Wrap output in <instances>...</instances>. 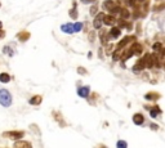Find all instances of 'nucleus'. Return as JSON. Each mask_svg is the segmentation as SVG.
I'll return each mask as SVG.
<instances>
[{
  "instance_id": "1",
  "label": "nucleus",
  "mask_w": 165,
  "mask_h": 148,
  "mask_svg": "<svg viewBox=\"0 0 165 148\" xmlns=\"http://www.w3.org/2000/svg\"><path fill=\"white\" fill-rule=\"evenodd\" d=\"M0 104L3 107H9L12 104V95L8 90L5 89H1L0 90Z\"/></svg>"
},
{
  "instance_id": "2",
  "label": "nucleus",
  "mask_w": 165,
  "mask_h": 148,
  "mask_svg": "<svg viewBox=\"0 0 165 148\" xmlns=\"http://www.w3.org/2000/svg\"><path fill=\"white\" fill-rule=\"evenodd\" d=\"M3 137L13 139V140H17V139L23 138V131H7L3 134Z\"/></svg>"
},
{
  "instance_id": "3",
  "label": "nucleus",
  "mask_w": 165,
  "mask_h": 148,
  "mask_svg": "<svg viewBox=\"0 0 165 148\" xmlns=\"http://www.w3.org/2000/svg\"><path fill=\"white\" fill-rule=\"evenodd\" d=\"M103 13H98L94 18V28H101V26L103 25Z\"/></svg>"
},
{
  "instance_id": "4",
  "label": "nucleus",
  "mask_w": 165,
  "mask_h": 148,
  "mask_svg": "<svg viewBox=\"0 0 165 148\" xmlns=\"http://www.w3.org/2000/svg\"><path fill=\"white\" fill-rule=\"evenodd\" d=\"M89 91H91L89 86H80L77 89V94H79V97H81V98H88Z\"/></svg>"
},
{
  "instance_id": "5",
  "label": "nucleus",
  "mask_w": 165,
  "mask_h": 148,
  "mask_svg": "<svg viewBox=\"0 0 165 148\" xmlns=\"http://www.w3.org/2000/svg\"><path fill=\"white\" fill-rule=\"evenodd\" d=\"M61 30L63 32H66V34H74V32H75V28H74L72 23H66V25H62Z\"/></svg>"
},
{
  "instance_id": "6",
  "label": "nucleus",
  "mask_w": 165,
  "mask_h": 148,
  "mask_svg": "<svg viewBox=\"0 0 165 148\" xmlns=\"http://www.w3.org/2000/svg\"><path fill=\"white\" fill-rule=\"evenodd\" d=\"M115 7V3H113V0H104L103 3H102V8H103L104 10H111L112 8Z\"/></svg>"
},
{
  "instance_id": "7",
  "label": "nucleus",
  "mask_w": 165,
  "mask_h": 148,
  "mask_svg": "<svg viewBox=\"0 0 165 148\" xmlns=\"http://www.w3.org/2000/svg\"><path fill=\"white\" fill-rule=\"evenodd\" d=\"M120 34H121V31H120V27H112L110 31V39H118L120 36Z\"/></svg>"
},
{
  "instance_id": "8",
  "label": "nucleus",
  "mask_w": 165,
  "mask_h": 148,
  "mask_svg": "<svg viewBox=\"0 0 165 148\" xmlns=\"http://www.w3.org/2000/svg\"><path fill=\"white\" fill-rule=\"evenodd\" d=\"M129 52L132 53V54H141L142 53V46H141V44H133V45L130 46V50Z\"/></svg>"
},
{
  "instance_id": "9",
  "label": "nucleus",
  "mask_w": 165,
  "mask_h": 148,
  "mask_svg": "<svg viewBox=\"0 0 165 148\" xmlns=\"http://www.w3.org/2000/svg\"><path fill=\"white\" fill-rule=\"evenodd\" d=\"M143 121H145V117H143L142 113H136L133 116V122L136 124V125H142Z\"/></svg>"
},
{
  "instance_id": "10",
  "label": "nucleus",
  "mask_w": 165,
  "mask_h": 148,
  "mask_svg": "<svg viewBox=\"0 0 165 148\" xmlns=\"http://www.w3.org/2000/svg\"><path fill=\"white\" fill-rule=\"evenodd\" d=\"M115 22H116V19H115V17H113V16H104L103 17V23H104V25L113 26V25H115Z\"/></svg>"
},
{
  "instance_id": "11",
  "label": "nucleus",
  "mask_w": 165,
  "mask_h": 148,
  "mask_svg": "<svg viewBox=\"0 0 165 148\" xmlns=\"http://www.w3.org/2000/svg\"><path fill=\"white\" fill-rule=\"evenodd\" d=\"M145 67H146V62H145V59H139V61L136 63V66L133 67V71H141V70H145Z\"/></svg>"
},
{
  "instance_id": "12",
  "label": "nucleus",
  "mask_w": 165,
  "mask_h": 148,
  "mask_svg": "<svg viewBox=\"0 0 165 148\" xmlns=\"http://www.w3.org/2000/svg\"><path fill=\"white\" fill-rule=\"evenodd\" d=\"M132 40H134V36H127L124 40H121V41H120V43L118 44V49H119V50L123 49V48H124V46L129 43V41H132Z\"/></svg>"
},
{
  "instance_id": "13",
  "label": "nucleus",
  "mask_w": 165,
  "mask_h": 148,
  "mask_svg": "<svg viewBox=\"0 0 165 148\" xmlns=\"http://www.w3.org/2000/svg\"><path fill=\"white\" fill-rule=\"evenodd\" d=\"M17 37H18V40H19V41L25 43L26 40H29V39H30V34H29L27 31H22V32H19V34L17 35Z\"/></svg>"
},
{
  "instance_id": "14",
  "label": "nucleus",
  "mask_w": 165,
  "mask_h": 148,
  "mask_svg": "<svg viewBox=\"0 0 165 148\" xmlns=\"http://www.w3.org/2000/svg\"><path fill=\"white\" fill-rule=\"evenodd\" d=\"M41 100H43V98H41L40 95H35V97H32V98L30 99V104L38 106V104H40L41 103Z\"/></svg>"
},
{
  "instance_id": "15",
  "label": "nucleus",
  "mask_w": 165,
  "mask_h": 148,
  "mask_svg": "<svg viewBox=\"0 0 165 148\" xmlns=\"http://www.w3.org/2000/svg\"><path fill=\"white\" fill-rule=\"evenodd\" d=\"M22 147L31 148V143H29V142H16L14 143V148H22Z\"/></svg>"
},
{
  "instance_id": "16",
  "label": "nucleus",
  "mask_w": 165,
  "mask_h": 148,
  "mask_svg": "<svg viewBox=\"0 0 165 148\" xmlns=\"http://www.w3.org/2000/svg\"><path fill=\"white\" fill-rule=\"evenodd\" d=\"M145 98L147 100H156V99H159V94L157 93H147Z\"/></svg>"
},
{
  "instance_id": "17",
  "label": "nucleus",
  "mask_w": 165,
  "mask_h": 148,
  "mask_svg": "<svg viewBox=\"0 0 165 148\" xmlns=\"http://www.w3.org/2000/svg\"><path fill=\"white\" fill-rule=\"evenodd\" d=\"M0 81L1 82H9L10 81V76L8 75V73H5V72H3V73H0Z\"/></svg>"
},
{
  "instance_id": "18",
  "label": "nucleus",
  "mask_w": 165,
  "mask_h": 148,
  "mask_svg": "<svg viewBox=\"0 0 165 148\" xmlns=\"http://www.w3.org/2000/svg\"><path fill=\"white\" fill-rule=\"evenodd\" d=\"M119 14H120V17H121V18H124V19L129 18V16H130V14H129V12H128V9H124V8H121V9H120Z\"/></svg>"
},
{
  "instance_id": "19",
  "label": "nucleus",
  "mask_w": 165,
  "mask_h": 148,
  "mask_svg": "<svg viewBox=\"0 0 165 148\" xmlns=\"http://www.w3.org/2000/svg\"><path fill=\"white\" fill-rule=\"evenodd\" d=\"M159 113H161V109L159 107H155L154 109H150V115H151V117H156Z\"/></svg>"
},
{
  "instance_id": "20",
  "label": "nucleus",
  "mask_w": 165,
  "mask_h": 148,
  "mask_svg": "<svg viewBox=\"0 0 165 148\" xmlns=\"http://www.w3.org/2000/svg\"><path fill=\"white\" fill-rule=\"evenodd\" d=\"M70 17L72 19H76L77 18V12H76V3H74V9L70 10Z\"/></svg>"
},
{
  "instance_id": "21",
  "label": "nucleus",
  "mask_w": 165,
  "mask_h": 148,
  "mask_svg": "<svg viewBox=\"0 0 165 148\" xmlns=\"http://www.w3.org/2000/svg\"><path fill=\"white\" fill-rule=\"evenodd\" d=\"M100 39H101V43L103 44V45L107 43V36H106V32H104V31H101V34H100Z\"/></svg>"
},
{
  "instance_id": "22",
  "label": "nucleus",
  "mask_w": 165,
  "mask_h": 148,
  "mask_svg": "<svg viewBox=\"0 0 165 148\" xmlns=\"http://www.w3.org/2000/svg\"><path fill=\"white\" fill-rule=\"evenodd\" d=\"M74 28H75V32H79L83 30V23L77 22V23H74Z\"/></svg>"
},
{
  "instance_id": "23",
  "label": "nucleus",
  "mask_w": 165,
  "mask_h": 148,
  "mask_svg": "<svg viewBox=\"0 0 165 148\" xmlns=\"http://www.w3.org/2000/svg\"><path fill=\"white\" fill-rule=\"evenodd\" d=\"M119 27L120 28H124V27H127L128 28V25H129V23H127V22H125V21H124V18H121V19H119Z\"/></svg>"
},
{
  "instance_id": "24",
  "label": "nucleus",
  "mask_w": 165,
  "mask_h": 148,
  "mask_svg": "<svg viewBox=\"0 0 165 148\" xmlns=\"http://www.w3.org/2000/svg\"><path fill=\"white\" fill-rule=\"evenodd\" d=\"M120 9H121V8L118 7V5H115V7H113L112 9L110 10V13H111V14H116V13H119V12H120Z\"/></svg>"
},
{
  "instance_id": "25",
  "label": "nucleus",
  "mask_w": 165,
  "mask_h": 148,
  "mask_svg": "<svg viewBox=\"0 0 165 148\" xmlns=\"http://www.w3.org/2000/svg\"><path fill=\"white\" fill-rule=\"evenodd\" d=\"M116 146H118V148H125V147H127V142H124V140H119Z\"/></svg>"
},
{
  "instance_id": "26",
  "label": "nucleus",
  "mask_w": 165,
  "mask_h": 148,
  "mask_svg": "<svg viewBox=\"0 0 165 148\" xmlns=\"http://www.w3.org/2000/svg\"><path fill=\"white\" fill-rule=\"evenodd\" d=\"M152 48H154L155 52H159V50H161V44H160V43H155Z\"/></svg>"
},
{
  "instance_id": "27",
  "label": "nucleus",
  "mask_w": 165,
  "mask_h": 148,
  "mask_svg": "<svg viewBox=\"0 0 165 148\" xmlns=\"http://www.w3.org/2000/svg\"><path fill=\"white\" fill-rule=\"evenodd\" d=\"M94 39H95V34L93 31H91L89 32V41H94Z\"/></svg>"
},
{
  "instance_id": "28",
  "label": "nucleus",
  "mask_w": 165,
  "mask_h": 148,
  "mask_svg": "<svg viewBox=\"0 0 165 148\" xmlns=\"http://www.w3.org/2000/svg\"><path fill=\"white\" fill-rule=\"evenodd\" d=\"M95 13H97V5H93L91 8V14L93 16V14H95Z\"/></svg>"
},
{
  "instance_id": "29",
  "label": "nucleus",
  "mask_w": 165,
  "mask_h": 148,
  "mask_svg": "<svg viewBox=\"0 0 165 148\" xmlns=\"http://www.w3.org/2000/svg\"><path fill=\"white\" fill-rule=\"evenodd\" d=\"M112 58H113V61H118V59L120 58V55H119V49H118V52H115V53H113Z\"/></svg>"
},
{
  "instance_id": "30",
  "label": "nucleus",
  "mask_w": 165,
  "mask_h": 148,
  "mask_svg": "<svg viewBox=\"0 0 165 148\" xmlns=\"http://www.w3.org/2000/svg\"><path fill=\"white\" fill-rule=\"evenodd\" d=\"M77 72H79V73H85L86 71H85V68H81V67H79V68H77Z\"/></svg>"
},
{
  "instance_id": "31",
  "label": "nucleus",
  "mask_w": 165,
  "mask_h": 148,
  "mask_svg": "<svg viewBox=\"0 0 165 148\" xmlns=\"http://www.w3.org/2000/svg\"><path fill=\"white\" fill-rule=\"evenodd\" d=\"M94 0H81V3L83 4H89V3H93Z\"/></svg>"
},
{
  "instance_id": "32",
  "label": "nucleus",
  "mask_w": 165,
  "mask_h": 148,
  "mask_svg": "<svg viewBox=\"0 0 165 148\" xmlns=\"http://www.w3.org/2000/svg\"><path fill=\"white\" fill-rule=\"evenodd\" d=\"M4 36H5V32L3 31L1 28H0V39H3V37H4Z\"/></svg>"
},
{
  "instance_id": "33",
  "label": "nucleus",
  "mask_w": 165,
  "mask_h": 148,
  "mask_svg": "<svg viewBox=\"0 0 165 148\" xmlns=\"http://www.w3.org/2000/svg\"><path fill=\"white\" fill-rule=\"evenodd\" d=\"M134 1H136V0H127L128 5H134Z\"/></svg>"
},
{
  "instance_id": "34",
  "label": "nucleus",
  "mask_w": 165,
  "mask_h": 148,
  "mask_svg": "<svg viewBox=\"0 0 165 148\" xmlns=\"http://www.w3.org/2000/svg\"><path fill=\"white\" fill-rule=\"evenodd\" d=\"M151 128L154 129V130H156V129H157V125H155V124H152V125H151Z\"/></svg>"
},
{
  "instance_id": "35",
  "label": "nucleus",
  "mask_w": 165,
  "mask_h": 148,
  "mask_svg": "<svg viewBox=\"0 0 165 148\" xmlns=\"http://www.w3.org/2000/svg\"><path fill=\"white\" fill-rule=\"evenodd\" d=\"M0 28H3V23L1 22H0Z\"/></svg>"
},
{
  "instance_id": "36",
  "label": "nucleus",
  "mask_w": 165,
  "mask_h": 148,
  "mask_svg": "<svg viewBox=\"0 0 165 148\" xmlns=\"http://www.w3.org/2000/svg\"><path fill=\"white\" fill-rule=\"evenodd\" d=\"M139 1H143V0H139Z\"/></svg>"
},
{
  "instance_id": "37",
  "label": "nucleus",
  "mask_w": 165,
  "mask_h": 148,
  "mask_svg": "<svg viewBox=\"0 0 165 148\" xmlns=\"http://www.w3.org/2000/svg\"><path fill=\"white\" fill-rule=\"evenodd\" d=\"M0 7H1V4H0Z\"/></svg>"
},
{
  "instance_id": "38",
  "label": "nucleus",
  "mask_w": 165,
  "mask_h": 148,
  "mask_svg": "<svg viewBox=\"0 0 165 148\" xmlns=\"http://www.w3.org/2000/svg\"><path fill=\"white\" fill-rule=\"evenodd\" d=\"M120 1H123V0H120Z\"/></svg>"
}]
</instances>
